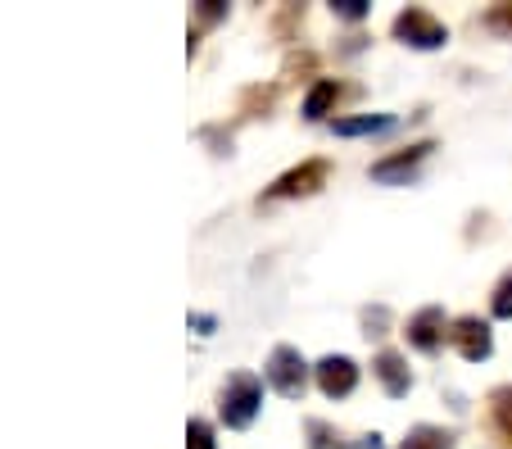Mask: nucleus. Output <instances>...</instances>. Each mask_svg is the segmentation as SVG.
Instances as JSON below:
<instances>
[{
    "label": "nucleus",
    "mask_w": 512,
    "mask_h": 449,
    "mask_svg": "<svg viewBox=\"0 0 512 449\" xmlns=\"http://www.w3.org/2000/svg\"><path fill=\"white\" fill-rule=\"evenodd\" d=\"M449 341H454V350L463 354L467 363H481V359H490V350H494V341H490V323H481V318H458L454 327H449Z\"/></svg>",
    "instance_id": "obj_6"
},
{
    "label": "nucleus",
    "mask_w": 512,
    "mask_h": 449,
    "mask_svg": "<svg viewBox=\"0 0 512 449\" xmlns=\"http://www.w3.org/2000/svg\"><path fill=\"white\" fill-rule=\"evenodd\" d=\"M431 141H417V146H408V150H399V155H390V159H377V164H372V177H377V182H404L408 173H413L417 164H422L426 155H431Z\"/></svg>",
    "instance_id": "obj_9"
},
{
    "label": "nucleus",
    "mask_w": 512,
    "mask_h": 449,
    "mask_svg": "<svg viewBox=\"0 0 512 449\" xmlns=\"http://www.w3.org/2000/svg\"><path fill=\"white\" fill-rule=\"evenodd\" d=\"M445 336L449 332H445V309H440V304H426V309H417L413 318H408V341L422 354H435Z\"/></svg>",
    "instance_id": "obj_7"
},
{
    "label": "nucleus",
    "mask_w": 512,
    "mask_h": 449,
    "mask_svg": "<svg viewBox=\"0 0 512 449\" xmlns=\"http://www.w3.org/2000/svg\"><path fill=\"white\" fill-rule=\"evenodd\" d=\"M363 327H368V336H386V327H390V313L381 309H363Z\"/></svg>",
    "instance_id": "obj_18"
},
{
    "label": "nucleus",
    "mask_w": 512,
    "mask_h": 449,
    "mask_svg": "<svg viewBox=\"0 0 512 449\" xmlns=\"http://www.w3.org/2000/svg\"><path fill=\"white\" fill-rule=\"evenodd\" d=\"M490 313H494V318H512V268H508V273L499 277V286H494Z\"/></svg>",
    "instance_id": "obj_15"
},
{
    "label": "nucleus",
    "mask_w": 512,
    "mask_h": 449,
    "mask_svg": "<svg viewBox=\"0 0 512 449\" xmlns=\"http://www.w3.org/2000/svg\"><path fill=\"white\" fill-rule=\"evenodd\" d=\"M331 10L340 14V19H349V23H358V19H368V0H336Z\"/></svg>",
    "instance_id": "obj_19"
},
{
    "label": "nucleus",
    "mask_w": 512,
    "mask_h": 449,
    "mask_svg": "<svg viewBox=\"0 0 512 449\" xmlns=\"http://www.w3.org/2000/svg\"><path fill=\"white\" fill-rule=\"evenodd\" d=\"M313 377H318V391L327 395V400H345L358 386V363L349 359V354H327V359L313 368Z\"/></svg>",
    "instance_id": "obj_5"
},
{
    "label": "nucleus",
    "mask_w": 512,
    "mask_h": 449,
    "mask_svg": "<svg viewBox=\"0 0 512 449\" xmlns=\"http://www.w3.org/2000/svg\"><path fill=\"white\" fill-rule=\"evenodd\" d=\"M399 449H454V436H449L445 427H431V422H422V427L408 431Z\"/></svg>",
    "instance_id": "obj_12"
},
{
    "label": "nucleus",
    "mask_w": 512,
    "mask_h": 449,
    "mask_svg": "<svg viewBox=\"0 0 512 449\" xmlns=\"http://www.w3.org/2000/svg\"><path fill=\"white\" fill-rule=\"evenodd\" d=\"M191 327H195L200 336H209V332H213V318H209V313H191Z\"/></svg>",
    "instance_id": "obj_21"
},
{
    "label": "nucleus",
    "mask_w": 512,
    "mask_h": 449,
    "mask_svg": "<svg viewBox=\"0 0 512 449\" xmlns=\"http://www.w3.org/2000/svg\"><path fill=\"white\" fill-rule=\"evenodd\" d=\"M263 409V381L254 377V372H236V377H227L223 395H218V413H223L227 427H250L254 418H259Z\"/></svg>",
    "instance_id": "obj_1"
},
{
    "label": "nucleus",
    "mask_w": 512,
    "mask_h": 449,
    "mask_svg": "<svg viewBox=\"0 0 512 449\" xmlns=\"http://www.w3.org/2000/svg\"><path fill=\"white\" fill-rule=\"evenodd\" d=\"M336 100H340V82L336 78H318L309 87V96H304V118H309V123L327 118L331 109H336Z\"/></svg>",
    "instance_id": "obj_10"
},
{
    "label": "nucleus",
    "mask_w": 512,
    "mask_h": 449,
    "mask_svg": "<svg viewBox=\"0 0 512 449\" xmlns=\"http://www.w3.org/2000/svg\"><path fill=\"white\" fill-rule=\"evenodd\" d=\"M195 14H200V28H209V23H218V19L227 14V5H213V0H204V5H200Z\"/></svg>",
    "instance_id": "obj_20"
},
{
    "label": "nucleus",
    "mask_w": 512,
    "mask_h": 449,
    "mask_svg": "<svg viewBox=\"0 0 512 449\" xmlns=\"http://www.w3.org/2000/svg\"><path fill=\"white\" fill-rule=\"evenodd\" d=\"M186 449H218V445H213V427L204 418L186 422Z\"/></svg>",
    "instance_id": "obj_16"
},
{
    "label": "nucleus",
    "mask_w": 512,
    "mask_h": 449,
    "mask_svg": "<svg viewBox=\"0 0 512 449\" xmlns=\"http://www.w3.org/2000/svg\"><path fill=\"white\" fill-rule=\"evenodd\" d=\"M490 418H494L499 436L508 440V449H512V386H499V391H490Z\"/></svg>",
    "instance_id": "obj_13"
},
{
    "label": "nucleus",
    "mask_w": 512,
    "mask_h": 449,
    "mask_svg": "<svg viewBox=\"0 0 512 449\" xmlns=\"http://www.w3.org/2000/svg\"><path fill=\"white\" fill-rule=\"evenodd\" d=\"M372 372H377V381H381V386H386V395H390V400H404V395L413 391V372H408L404 354H395V350H381L377 359H372Z\"/></svg>",
    "instance_id": "obj_8"
},
{
    "label": "nucleus",
    "mask_w": 512,
    "mask_h": 449,
    "mask_svg": "<svg viewBox=\"0 0 512 449\" xmlns=\"http://www.w3.org/2000/svg\"><path fill=\"white\" fill-rule=\"evenodd\" d=\"M304 431H309V449H349L345 436H340L331 422H322V418H309V427Z\"/></svg>",
    "instance_id": "obj_14"
},
{
    "label": "nucleus",
    "mask_w": 512,
    "mask_h": 449,
    "mask_svg": "<svg viewBox=\"0 0 512 449\" xmlns=\"http://www.w3.org/2000/svg\"><path fill=\"white\" fill-rule=\"evenodd\" d=\"M331 177V164L327 159H304L300 168H290V173H281L277 182L268 186V196L263 200H295V196H313L318 186H327Z\"/></svg>",
    "instance_id": "obj_4"
},
{
    "label": "nucleus",
    "mask_w": 512,
    "mask_h": 449,
    "mask_svg": "<svg viewBox=\"0 0 512 449\" xmlns=\"http://www.w3.org/2000/svg\"><path fill=\"white\" fill-rule=\"evenodd\" d=\"M336 137H372V132H390L395 114H358V118H336Z\"/></svg>",
    "instance_id": "obj_11"
},
{
    "label": "nucleus",
    "mask_w": 512,
    "mask_h": 449,
    "mask_svg": "<svg viewBox=\"0 0 512 449\" xmlns=\"http://www.w3.org/2000/svg\"><path fill=\"white\" fill-rule=\"evenodd\" d=\"M354 449H386V445H381V436H377V431H372V436H363Z\"/></svg>",
    "instance_id": "obj_22"
},
{
    "label": "nucleus",
    "mask_w": 512,
    "mask_h": 449,
    "mask_svg": "<svg viewBox=\"0 0 512 449\" xmlns=\"http://www.w3.org/2000/svg\"><path fill=\"white\" fill-rule=\"evenodd\" d=\"M485 28L503 32V37H512V5H494V10L485 14Z\"/></svg>",
    "instance_id": "obj_17"
},
{
    "label": "nucleus",
    "mask_w": 512,
    "mask_h": 449,
    "mask_svg": "<svg viewBox=\"0 0 512 449\" xmlns=\"http://www.w3.org/2000/svg\"><path fill=\"white\" fill-rule=\"evenodd\" d=\"M395 37L404 41V46H413V50H435V46H445L449 41V28L435 19L431 10L408 5V10L395 14Z\"/></svg>",
    "instance_id": "obj_3"
},
{
    "label": "nucleus",
    "mask_w": 512,
    "mask_h": 449,
    "mask_svg": "<svg viewBox=\"0 0 512 449\" xmlns=\"http://www.w3.org/2000/svg\"><path fill=\"white\" fill-rule=\"evenodd\" d=\"M263 377H268V386L277 395H286V400H300L304 386H309V363H304V354L295 350V345H277V350L268 354V368H263Z\"/></svg>",
    "instance_id": "obj_2"
}]
</instances>
